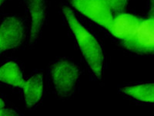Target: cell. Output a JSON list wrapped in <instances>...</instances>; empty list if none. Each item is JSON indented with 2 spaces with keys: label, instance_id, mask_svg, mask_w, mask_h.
Listing matches in <instances>:
<instances>
[{
  "label": "cell",
  "instance_id": "cell-1",
  "mask_svg": "<svg viewBox=\"0 0 154 116\" xmlns=\"http://www.w3.org/2000/svg\"><path fill=\"white\" fill-rule=\"evenodd\" d=\"M63 14L89 74L95 81H99L103 76L106 65L105 53L101 44L96 36L81 23L70 8H63Z\"/></svg>",
  "mask_w": 154,
  "mask_h": 116
},
{
  "label": "cell",
  "instance_id": "cell-2",
  "mask_svg": "<svg viewBox=\"0 0 154 116\" xmlns=\"http://www.w3.org/2000/svg\"><path fill=\"white\" fill-rule=\"evenodd\" d=\"M82 74L81 67L71 58L59 57L48 67L46 79L55 96L67 100L76 93Z\"/></svg>",
  "mask_w": 154,
  "mask_h": 116
},
{
  "label": "cell",
  "instance_id": "cell-3",
  "mask_svg": "<svg viewBox=\"0 0 154 116\" xmlns=\"http://www.w3.org/2000/svg\"><path fill=\"white\" fill-rule=\"evenodd\" d=\"M26 21L16 15H7L0 19V56L21 46L27 37Z\"/></svg>",
  "mask_w": 154,
  "mask_h": 116
},
{
  "label": "cell",
  "instance_id": "cell-4",
  "mask_svg": "<svg viewBox=\"0 0 154 116\" xmlns=\"http://www.w3.org/2000/svg\"><path fill=\"white\" fill-rule=\"evenodd\" d=\"M125 49L142 55H154V19L140 17L133 34L122 45Z\"/></svg>",
  "mask_w": 154,
  "mask_h": 116
},
{
  "label": "cell",
  "instance_id": "cell-5",
  "mask_svg": "<svg viewBox=\"0 0 154 116\" xmlns=\"http://www.w3.org/2000/svg\"><path fill=\"white\" fill-rule=\"evenodd\" d=\"M70 5L92 21L109 30L114 14L106 0H69Z\"/></svg>",
  "mask_w": 154,
  "mask_h": 116
},
{
  "label": "cell",
  "instance_id": "cell-6",
  "mask_svg": "<svg viewBox=\"0 0 154 116\" xmlns=\"http://www.w3.org/2000/svg\"><path fill=\"white\" fill-rule=\"evenodd\" d=\"M29 21L30 46H34L39 40L49 16L48 0H23Z\"/></svg>",
  "mask_w": 154,
  "mask_h": 116
},
{
  "label": "cell",
  "instance_id": "cell-7",
  "mask_svg": "<svg viewBox=\"0 0 154 116\" xmlns=\"http://www.w3.org/2000/svg\"><path fill=\"white\" fill-rule=\"evenodd\" d=\"M25 107L29 110L35 109L40 104L44 96V74L40 70H35L25 81L22 89Z\"/></svg>",
  "mask_w": 154,
  "mask_h": 116
},
{
  "label": "cell",
  "instance_id": "cell-8",
  "mask_svg": "<svg viewBox=\"0 0 154 116\" xmlns=\"http://www.w3.org/2000/svg\"><path fill=\"white\" fill-rule=\"evenodd\" d=\"M119 92L135 103L154 105V82L126 83L119 86Z\"/></svg>",
  "mask_w": 154,
  "mask_h": 116
},
{
  "label": "cell",
  "instance_id": "cell-9",
  "mask_svg": "<svg viewBox=\"0 0 154 116\" xmlns=\"http://www.w3.org/2000/svg\"><path fill=\"white\" fill-rule=\"evenodd\" d=\"M140 18V16L132 13L120 12L114 16L112 26L109 31L120 43L121 45H123L132 36L138 24Z\"/></svg>",
  "mask_w": 154,
  "mask_h": 116
},
{
  "label": "cell",
  "instance_id": "cell-10",
  "mask_svg": "<svg viewBox=\"0 0 154 116\" xmlns=\"http://www.w3.org/2000/svg\"><path fill=\"white\" fill-rule=\"evenodd\" d=\"M26 79L21 63L18 60L11 59L0 64V85L21 90Z\"/></svg>",
  "mask_w": 154,
  "mask_h": 116
},
{
  "label": "cell",
  "instance_id": "cell-11",
  "mask_svg": "<svg viewBox=\"0 0 154 116\" xmlns=\"http://www.w3.org/2000/svg\"><path fill=\"white\" fill-rule=\"evenodd\" d=\"M130 1V0H106L114 16L120 12H125V9L127 7Z\"/></svg>",
  "mask_w": 154,
  "mask_h": 116
},
{
  "label": "cell",
  "instance_id": "cell-12",
  "mask_svg": "<svg viewBox=\"0 0 154 116\" xmlns=\"http://www.w3.org/2000/svg\"><path fill=\"white\" fill-rule=\"evenodd\" d=\"M0 116H23L17 110L9 106L7 102H5L0 107Z\"/></svg>",
  "mask_w": 154,
  "mask_h": 116
},
{
  "label": "cell",
  "instance_id": "cell-13",
  "mask_svg": "<svg viewBox=\"0 0 154 116\" xmlns=\"http://www.w3.org/2000/svg\"><path fill=\"white\" fill-rule=\"evenodd\" d=\"M147 15L154 19V0H146Z\"/></svg>",
  "mask_w": 154,
  "mask_h": 116
},
{
  "label": "cell",
  "instance_id": "cell-14",
  "mask_svg": "<svg viewBox=\"0 0 154 116\" xmlns=\"http://www.w3.org/2000/svg\"><path fill=\"white\" fill-rule=\"evenodd\" d=\"M5 102H6V101L5 100V98H4L3 97L0 96V107H1Z\"/></svg>",
  "mask_w": 154,
  "mask_h": 116
},
{
  "label": "cell",
  "instance_id": "cell-15",
  "mask_svg": "<svg viewBox=\"0 0 154 116\" xmlns=\"http://www.w3.org/2000/svg\"><path fill=\"white\" fill-rule=\"evenodd\" d=\"M6 2V0H0V9H2V7L3 6L4 4Z\"/></svg>",
  "mask_w": 154,
  "mask_h": 116
}]
</instances>
